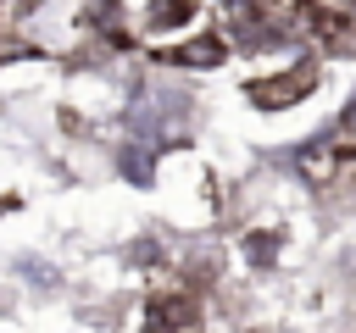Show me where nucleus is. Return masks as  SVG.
<instances>
[{
	"mask_svg": "<svg viewBox=\"0 0 356 333\" xmlns=\"http://www.w3.org/2000/svg\"><path fill=\"white\" fill-rule=\"evenodd\" d=\"M312 89H317V56H289L278 72L250 78L245 83V100L261 105V111H284V105H300Z\"/></svg>",
	"mask_w": 356,
	"mask_h": 333,
	"instance_id": "obj_1",
	"label": "nucleus"
},
{
	"mask_svg": "<svg viewBox=\"0 0 356 333\" xmlns=\"http://www.w3.org/2000/svg\"><path fill=\"white\" fill-rule=\"evenodd\" d=\"M195 300L189 294H156L145 305V333H195Z\"/></svg>",
	"mask_w": 356,
	"mask_h": 333,
	"instance_id": "obj_2",
	"label": "nucleus"
}]
</instances>
